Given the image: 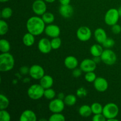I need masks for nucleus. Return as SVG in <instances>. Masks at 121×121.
<instances>
[{
	"mask_svg": "<svg viewBox=\"0 0 121 121\" xmlns=\"http://www.w3.org/2000/svg\"><path fill=\"white\" fill-rule=\"evenodd\" d=\"M44 1L47 3H53V2H55L56 0H44Z\"/></svg>",
	"mask_w": 121,
	"mask_h": 121,
	"instance_id": "obj_44",
	"label": "nucleus"
},
{
	"mask_svg": "<svg viewBox=\"0 0 121 121\" xmlns=\"http://www.w3.org/2000/svg\"><path fill=\"white\" fill-rule=\"evenodd\" d=\"M119 108L117 104L114 103H108L104 106L102 113L105 118L106 121L111 118H117L119 113Z\"/></svg>",
	"mask_w": 121,
	"mask_h": 121,
	"instance_id": "obj_3",
	"label": "nucleus"
},
{
	"mask_svg": "<svg viewBox=\"0 0 121 121\" xmlns=\"http://www.w3.org/2000/svg\"><path fill=\"white\" fill-rule=\"evenodd\" d=\"M13 15V10L9 7H5L2 9L1 16L3 19H8Z\"/></svg>",
	"mask_w": 121,
	"mask_h": 121,
	"instance_id": "obj_29",
	"label": "nucleus"
},
{
	"mask_svg": "<svg viewBox=\"0 0 121 121\" xmlns=\"http://www.w3.org/2000/svg\"><path fill=\"white\" fill-rule=\"evenodd\" d=\"M29 74L34 80H40L45 75V72L43 67L39 65H34L30 68Z\"/></svg>",
	"mask_w": 121,
	"mask_h": 121,
	"instance_id": "obj_9",
	"label": "nucleus"
},
{
	"mask_svg": "<svg viewBox=\"0 0 121 121\" xmlns=\"http://www.w3.org/2000/svg\"><path fill=\"white\" fill-rule=\"evenodd\" d=\"M56 96V92L51 87V88L46 89L44 90V97L46 99L48 100H52L54 99V98Z\"/></svg>",
	"mask_w": 121,
	"mask_h": 121,
	"instance_id": "obj_28",
	"label": "nucleus"
},
{
	"mask_svg": "<svg viewBox=\"0 0 121 121\" xmlns=\"http://www.w3.org/2000/svg\"><path fill=\"white\" fill-rule=\"evenodd\" d=\"M11 48L10 43L6 39H1L0 40V51L1 53H8Z\"/></svg>",
	"mask_w": 121,
	"mask_h": 121,
	"instance_id": "obj_24",
	"label": "nucleus"
},
{
	"mask_svg": "<svg viewBox=\"0 0 121 121\" xmlns=\"http://www.w3.org/2000/svg\"><path fill=\"white\" fill-rule=\"evenodd\" d=\"M54 83L53 78L50 75L45 74L40 80V84L44 89L51 88Z\"/></svg>",
	"mask_w": 121,
	"mask_h": 121,
	"instance_id": "obj_19",
	"label": "nucleus"
},
{
	"mask_svg": "<svg viewBox=\"0 0 121 121\" xmlns=\"http://www.w3.org/2000/svg\"><path fill=\"white\" fill-rule=\"evenodd\" d=\"M9 105L8 98L4 95H0V109H6Z\"/></svg>",
	"mask_w": 121,
	"mask_h": 121,
	"instance_id": "obj_26",
	"label": "nucleus"
},
{
	"mask_svg": "<svg viewBox=\"0 0 121 121\" xmlns=\"http://www.w3.org/2000/svg\"><path fill=\"white\" fill-rule=\"evenodd\" d=\"M44 90L40 84H34L30 86L27 91V95L31 99L38 100L44 96Z\"/></svg>",
	"mask_w": 121,
	"mask_h": 121,
	"instance_id": "obj_4",
	"label": "nucleus"
},
{
	"mask_svg": "<svg viewBox=\"0 0 121 121\" xmlns=\"http://www.w3.org/2000/svg\"><path fill=\"white\" fill-rule=\"evenodd\" d=\"M15 65V60L11 54L2 53L0 55V70L2 72H7L11 70Z\"/></svg>",
	"mask_w": 121,
	"mask_h": 121,
	"instance_id": "obj_2",
	"label": "nucleus"
},
{
	"mask_svg": "<svg viewBox=\"0 0 121 121\" xmlns=\"http://www.w3.org/2000/svg\"><path fill=\"white\" fill-rule=\"evenodd\" d=\"M115 43L113 39H111V38H108L105 42L102 44V46L104 47H105L106 48H109L111 47H113Z\"/></svg>",
	"mask_w": 121,
	"mask_h": 121,
	"instance_id": "obj_35",
	"label": "nucleus"
},
{
	"mask_svg": "<svg viewBox=\"0 0 121 121\" xmlns=\"http://www.w3.org/2000/svg\"><path fill=\"white\" fill-rule=\"evenodd\" d=\"M80 68L85 73L94 72L96 68V63L93 59H85L80 63Z\"/></svg>",
	"mask_w": 121,
	"mask_h": 121,
	"instance_id": "obj_11",
	"label": "nucleus"
},
{
	"mask_svg": "<svg viewBox=\"0 0 121 121\" xmlns=\"http://www.w3.org/2000/svg\"><path fill=\"white\" fill-rule=\"evenodd\" d=\"M40 121H47V120H46V119H40Z\"/></svg>",
	"mask_w": 121,
	"mask_h": 121,
	"instance_id": "obj_48",
	"label": "nucleus"
},
{
	"mask_svg": "<svg viewBox=\"0 0 121 121\" xmlns=\"http://www.w3.org/2000/svg\"><path fill=\"white\" fill-rule=\"evenodd\" d=\"M63 100L65 102V105L71 106L75 105L77 101V98L76 96L74 95L69 94L65 96Z\"/></svg>",
	"mask_w": 121,
	"mask_h": 121,
	"instance_id": "obj_25",
	"label": "nucleus"
},
{
	"mask_svg": "<svg viewBox=\"0 0 121 121\" xmlns=\"http://www.w3.org/2000/svg\"><path fill=\"white\" fill-rule=\"evenodd\" d=\"M32 9L36 15L40 16L47 11V5L43 0H35L32 5Z\"/></svg>",
	"mask_w": 121,
	"mask_h": 121,
	"instance_id": "obj_10",
	"label": "nucleus"
},
{
	"mask_svg": "<svg viewBox=\"0 0 121 121\" xmlns=\"http://www.w3.org/2000/svg\"><path fill=\"white\" fill-rule=\"evenodd\" d=\"M91 109H92V113L93 114H99V113H102L103 108L104 106L100 104L98 102H94L91 105Z\"/></svg>",
	"mask_w": 121,
	"mask_h": 121,
	"instance_id": "obj_27",
	"label": "nucleus"
},
{
	"mask_svg": "<svg viewBox=\"0 0 121 121\" xmlns=\"http://www.w3.org/2000/svg\"><path fill=\"white\" fill-rule=\"evenodd\" d=\"M82 73V70L80 69V68H76L73 69V72H72V75L74 78H79L81 76Z\"/></svg>",
	"mask_w": 121,
	"mask_h": 121,
	"instance_id": "obj_39",
	"label": "nucleus"
},
{
	"mask_svg": "<svg viewBox=\"0 0 121 121\" xmlns=\"http://www.w3.org/2000/svg\"><path fill=\"white\" fill-rule=\"evenodd\" d=\"M35 35L28 32L25 34L22 37V42L27 47H31L35 43Z\"/></svg>",
	"mask_w": 121,
	"mask_h": 121,
	"instance_id": "obj_20",
	"label": "nucleus"
},
{
	"mask_svg": "<svg viewBox=\"0 0 121 121\" xmlns=\"http://www.w3.org/2000/svg\"><path fill=\"white\" fill-rule=\"evenodd\" d=\"M111 30H112V33H114L115 34H118L121 32V26L120 25L116 24L113 25L112 26L111 28Z\"/></svg>",
	"mask_w": 121,
	"mask_h": 121,
	"instance_id": "obj_38",
	"label": "nucleus"
},
{
	"mask_svg": "<svg viewBox=\"0 0 121 121\" xmlns=\"http://www.w3.org/2000/svg\"><path fill=\"white\" fill-rule=\"evenodd\" d=\"M93 60H94L95 62L96 63H99L100 61H101V58H100V57H93Z\"/></svg>",
	"mask_w": 121,
	"mask_h": 121,
	"instance_id": "obj_42",
	"label": "nucleus"
},
{
	"mask_svg": "<svg viewBox=\"0 0 121 121\" xmlns=\"http://www.w3.org/2000/svg\"><path fill=\"white\" fill-rule=\"evenodd\" d=\"M50 41L52 49H59L61 45V40L59 37L52 38V40Z\"/></svg>",
	"mask_w": 121,
	"mask_h": 121,
	"instance_id": "obj_31",
	"label": "nucleus"
},
{
	"mask_svg": "<svg viewBox=\"0 0 121 121\" xmlns=\"http://www.w3.org/2000/svg\"><path fill=\"white\" fill-rule=\"evenodd\" d=\"M95 89L99 92H104L108 88V82L102 77H98L93 82Z\"/></svg>",
	"mask_w": 121,
	"mask_h": 121,
	"instance_id": "obj_12",
	"label": "nucleus"
},
{
	"mask_svg": "<svg viewBox=\"0 0 121 121\" xmlns=\"http://www.w3.org/2000/svg\"><path fill=\"white\" fill-rule=\"evenodd\" d=\"M65 102L59 98L53 99L50 102L48 109L52 113H61L65 109Z\"/></svg>",
	"mask_w": 121,
	"mask_h": 121,
	"instance_id": "obj_7",
	"label": "nucleus"
},
{
	"mask_svg": "<svg viewBox=\"0 0 121 121\" xmlns=\"http://www.w3.org/2000/svg\"><path fill=\"white\" fill-rule=\"evenodd\" d=\"M38 48L41 53L48 54L52 50L51 41L46 38L41 39L38 43Z\"/></svg>",
	"mask_w": 121,
	"mask_h": 121,
	"instance_id": "obj_13",
	"label": "nucleus"
},
{
	"mask_svg": "<svg viewBox=\"0 0 121 121\" xmlns=\"http://www.w3.org/2000/svg\"><path fill=\"white\" fill-rule=\"evenodd\" d=\"M65 66L69 69L73 70L78 67L79 61L76 57L73 56H69L66 57L64 61Z\"/></svg>",
	"mask_w": 121,
	"mask_h": 121,
	"instance_id": "obj_18",
	"label": "nucleus"
},
{
	"mask_svg": "<svg viewBox=\"0 0 121 121\" xmlns=\"http://www.w3.org/2000/svg\"><path fill=\"white\" fill-rule=\"evenodd\" d=\"M11 120V115L8 111L5 109H2L0 111V121H9Z\"/></svg>",
	"mask_w": 121,
	"mask_h": 121,
	"instance_id": "obj_33",
	"label": "nucleus"
},
{
	"mask_svg": "<svg viewBox=\"0 0 121 121\" xmlns=\"http://www.w3.org/2000/svg\"><path fill=\"white\" fill-rule=\"evenodd\" d=\"M26 28L28 32L36 36L41 35L43 32H44L46 23L44 22L42 18L39 17V15L33 16L29 18L27 20Z\"/></svg>",
	"mask_w": 121,
	"mask_h": 121,
	"instance_id": "obj_1",
	"label": "nucleus"
},
{
	"mask_svg": "<svg viewBox=\"0 0 121 121\" xmlns=\"http://www.w3.org/2000/svg\"><path fill=\"white\" fill-rule=\"evenodd\" d=\"M30 68H28L27 66H22L20 69V74L22 75H27L28 73H29Z\"/></svg>",
	"mask_w": 121,
	"mask_h": 121,
	"instance_id": "obj_40",
	"label": "nucleus"
},
{
	"mask_svg": "<svg viewBox=\"0 0 121 121\" xmlns=\"http://www.w3.org/2000/svg\"><path fill=\"white\" fill-rule=\"evenodd\" d=\"M93 121H106V118L103 113H99V114H95L92 118Z\"/></svg>",
	"mask_w": 121,
	"mask_h": 121,
	"instance_id": "obj_37",
	"label": "nucleus"
},
{
	"mask_svg": "<svg viewBox=\"0 0 121 121\" xmlns=\"http://www.w3.org/2000/svg\"><path fill=\"white\" fill-rule=\"evenodd\" d=\"M94 36L96 41L100 44H102L108 39L106 31L102 28H98L95 31Z\"/></svg>",
	"mask_w": 121,
	"mask_h": 121,
	"instance_id": "obj_16",
	"label": "nucleus"
},
{
	"mask_svg": "<svg viewBox=\"0 0 121 121\" xmlns=\"http://www.w3.org/2000/svg\"><path fill=\"white\" fill-rule=\"evenodd\" d=\"M101 60L103 63L106 65L112 66L114 65L117 60V56L116 53L111 50H104L102 54L100 56Z\"/></svg>",
	"mask_w": 121,
	"mask_h": 121,
	"instance_id": "obj_6",
	"label": "nucleus"
},
{
	"mask_svg": "<svg viewBox=\"0 0 121 121\" xmlns=\"http://www.w3.org/2000/svg\"><path fill=\"white\" fill-rule=\"evenodd\" d=\"M44 33L47 36L52 38L57 37L60 34V28L58 26L53 24L46 26Z\"/></svg>",
	"mask_w": 121,
	"mask_h": 121,
	"instance_id": "obj_14",
	"label": "nucleus"
},
{
	"mask_svg": "<svg viewBox=\"0 0 121 121\" xmlns=\"http://www.w3.org/2000/svg\"><path fill=\"white\" fill-rule=\"evenodd\" d=\"M59 11L60 15L65 18L72 17L74 12L73 7L70 4L61 5L59 7Z\"/></svg>",
	"mask_w": 121,
	"mask_h": 121,
	"instance_id": "obj_15",
	"label": "nucleus"
},
{
	"mask_svg": "<svg viewBox=\"0 0 121 121\" xmlns=\"http://www.w3.org/2000/svg\"><path fill=\"white\" fill-rule=\"evenodd\" d=\"M87 95V91L84 87H80L76 91V95L79 98H82L86 96Z\"/></svg>",
	"mask_w": 121,
	"mask_h": 121,
	"instance_id": "obj_36",
	"label": "nucleus"
},
{
	"mask_svg": "<svg viewBox=\"0 0 121 121\" xmlns=\"http://www.w3.org/2000/svg\"><path fill=\"white\" fill-rule=\"evenodd\" d=\"M65 117L61 113H53L48 119L49 121H65Z\"/></svg>",
	"mask_w": 121,
	"mask_h": 121,
	"instance_id": "obj_30",
	"label": "nucleus"
},
{
	"mask_svg": "<svg viewBox=\"0 0 121 121\" xmlns=\"http://www.w3.org/2000/svg\"><path fill=\"white\" fill-rule=\"evenodd\" d=\"M20 121H36L37 116L32 110L27 109L22 112L20 117Z\"/></svg>",
	"mask_w": 121,
	"mask_h": 121,
	"instance_id": "obj_17",
	"label": "nucleus"
},
{
	"mask_svg": "<svg viewBox=\"0 0 121 121\" xmlns=\"http://www.w3.org/2000/svg\"><path fill=\"white\" fill-rule=\"evenodd\" d=\"M76 36L80 41L83 42L88 41L92 37L91 30L87 26H82L77 30Z\"/></svg>",
	"mask_w": 121,
	"mask_h": 121,
	"instance_id": "obj_8",
	"label": "nucleus"
},
{
	"mask_svg": "<svg viewBox=\"0 0 121 121\" xmlns=\"http://www.w3.org/2000/svg\"><path fill=\"white\" fill-rule=\"evenodd\" d=\"M41 18H42L44 22L46 23V24H50L54 22V20H55V17H54V14H52V13L50 12L46 11L44 14H43L41 15Z\"/></svg>",
	"mask_w": 121,
	"mask_h": 121,
	"instance_id": "obj_23",
	"label": "nucleus"
},
{
	"mask_svg": "<svg viewBox=\"0 0 121 121\" xmlns=\"http://www.w3.org/2000/svg\"><path fill=\"white\" fill-rule=\"evenodd\" d=\"M118 13H119V16H120V17H121V7H120L119 8H118Z\"/></svg>",
	"mask_w": 121,
	"mask_h": 121,
	"instance_id": "obj_46",
	"label": "nucleus"
},
{
	"mask_svg": "<svg viewBox=\"0 0 121 121\" xmlns=\"http://www.w3.org/2000/svg\"><path fill=\"white\" fill-rule=\"evenodd\" d=\"M119 18H120V16H119L118 9L111 8L108 10L105 14L104 21L107 25L112 26L118 23Z\"/></svg>",
	"mask_w": 121,
	"mask_h": 121,
	"instance_id": "obj_5",
	"label": "nucleus"
},
{
	"mask_svg": "<svg viewBox=\"0 0 121 121\" xmlns=\"http://www.w3.org/2000/svg\"><path fill=\"white\" fill-rule=\"evenodd\" d=\"M104 52L103 47L100 44H95L92 45L90 48L91 54L93 57H100Z\"/></svg>",
	"mask_w": 121,
	"mask_h": 121,
	"instance_id": "obj_21",
	"label": "nucleus"
},
{
	"mask_svg": "<svg viewBox=\"0 0 121 121\" xmlns=\"http://www.w3.org/2000/svg\"><path fill=\"white\" fill-rule=\"evenodd\" d=\"M65 98V94H64L63 93H62V92H60V93H59V94L57 95V98H59V99L64 100Z\"/></svg>",
	"mask_w": 121,
	"mask_h": 121,
	"instance_id": "obj_43",
	"label": "nucleus"
},
{
	"mask_svg": "<svg viewBox=\"0 0 121 121\" xmlns=\"http://www.w3.org/2000/svg\"><path fill=\"white\" fill-rule=\"evenodd\" d=\"M108 121H118V119H117L116 118H111V119H108Z\"/></svg>",
	"mask_w": 121,
	"mask_h": 121,
	"instance_id": "obj_45",
	"label": "nucleus"
},
{
	"mask_svg": "<svg viewBox=\"0 0 121 121\" xmlns=\"http://www.w3.org/2000/svg\"><path fill=\"white\" fill-rule=\"evenodd\" d=\"M9 0H0V1H1V2H8V1H9Z\"/></svg>",
	"mask_w": 121,
	"mask_h": 121,
	"instance_id": "obj_47",
	"label": "nucleus"
},
{
	"mask_svg": "<svg viewBox=\"0 0 121 121\" xmlns=\"http://www.w3.org/2000/svg\"><path fill=\"white\" fill-rule=\"evenodd\" d=\"M79 113L81 117L84 118H88L92 113L91 106L87 105H82L79 109Z\"/></svg>",
	"mask_w": 121,
	"mask_h": 121,
	"instance_id": "obj_22",
	"label": "nucleus"
},
{
	"mask_svg": "<svg viewBox=\"0 0 121 121\" xmlns=\"http://www.w3.org/2000/svg\"><path fill=\"white\" fill-rule=\"evenodd\" d=\"M96 78V75L95 73H94V72H87V73H86V74H85V80H86L87 82L89 83H93Z\"/></svg>",
	"mask_w": 121,
	"mask_h": 121,
	"instance_id": "obj_34",
	"label": "nucleus"
},
{
	"mask_svg": "<svg viewBox=\"0 0 121 121\" xmlns=\"http://www.w3.org/2000/svg\"><path fill=\"white\" fill-rule=\"evenodd\" d=\"M59 1L61 5H67L70 4L71 0H59Z\"/></svg>",
	"mask_w": 121,
	"mask_h": 121,
	"instance_id": "obj_41",
	"label": "nucleus"
},
{
	"mask_svg": "<svg viewBox=\"0 0 121 121\" xmlns=\"http://www.w3.org/2000/svg\"><path fill=\"white\" fill-rule=\"evenodd\" d=\"M8 25L7 22L5 21V20H0V34L1 35H5L8 31Z\"/></svg>",
	"mask_w": 121,
	"mask_h": 121,
	"instance_id": "obj_32",
	"label": "nucleus"
}]
</instances>
